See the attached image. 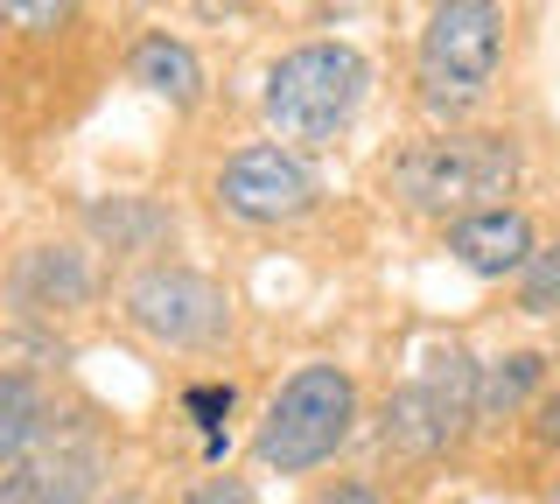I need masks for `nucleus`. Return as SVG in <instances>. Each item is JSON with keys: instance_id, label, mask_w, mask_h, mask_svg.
<instances>
[{"instance_id": "f8f14e48", "label": "nucleus", "mask_w": 560, "mask_h": 504, "mask_svg": "<svg viewBox=\"0 0 560 504\" xmlns=\"http://www.w3.org/2000/svg\"><path fill=\"white\" fill-rule=\"evenodd\" d=\"M35 427H43V399H35V386L22 372H0V477L28 456Z\"/></svg>"}, {"instance_id": "2eb2a0df", "label": "nucleus", "mask_w": 560, "mask_h": 504, "mask_svg": "<svg viewBox=\"0 0 560 504\" xmlns=\"http://www.w3.org/2000/svg\"><path fill=\"white\" fill-rule=\"evenodd\" d=\"M183 504H253V491H245L238 477H210V483H197Z\"/></svg>"}, {"instance_id": "7ed1b4c3", "label": "nucleus", "mask_w": 560, "mask_h": 504, "mask_svg": "<svg viewBox=\"0 0 560 504\" xmlns=\"http://www.w3.org/2000/svg\"><path fill=\"white\" fill-rule=\"evenodd\" d=\"M504 63V8L498 0H442L420 28V106L463 119L477 113Z\"/></svg>"}, {"instance_id": "39448f33", "label": "nucleus", "mask_w": 560, "mask_h": 504, "mask_svg": "<svg viewBox=\"0 0 560 504\" xmlns=\"http://www.w3.org/2000/svg\"><path fill=\"white\" fill-rule=\"evenodd\" d=\"M477 358L442 351L420 364V378H407L393 399H385V448L399 456H442L469 434L477 421Z\"/></svg>"}, {"instance_id": "1a4fd4ad", "label": "nucleus", "mask_w": 560, "mask_h": 504, "mask_svg": "<svg viewBox=\"0 0 560 504\" xmlns=\"http://www.w3.org/2000/svg\"><path fill=\"white\" fill-rule=\"evenodd\" d=\"M448 253L463 259L477 281H504V273H525V259H533V224H525V211H512V203L469 211V218L448 224Z\"/></svg>"}, {"instance_id": "f257e3e1", "label": "nucleus", "mask_w": 560, "mask_h": 504, "mask_svg": "<svg viewBox=\"0 0 560 504\" xmlns=\"http://www.w3.org/2000/svg\"><path fill=\"white\" fill-rule=\"evenodd\" d=\"M518 176V148L504 133H434L413 141L393 162V189L428 218H469V211H498V197Z\"/></svg>"}, {"instance_id": "ddd939ff", "label": "nucleus", "mask_w": 560, "mask_h": 504, "mask_svg": "<svg viewBox=\"0 0 560 504\" xmlns=\"http://www.w3.org/2000/svg\"><path fill=\"white\" fill-rule=\"evenodd\" d=\"M518 302L525 316H560V246H533L518 273Z\"/></svg>"}, {"instance_id": "aec40b11", "label": "nucleus", "mask_w": 560, "mask_h": 504, "mask_svg": "<svg viewBox=\"0 0 560 504\" xmlns=\"http://www.w3.org/2000/svg\"><path fill=\"white\" fill-rule=\"evenodd\" d=\"M553 504H560V491H553Z\"/></svg>"}, {"instance_id": "6ab92c4d", "label": "nucleus", "mask_w": 560, "mask_h": 504, "mask_svg": "<svg viewBox=\"0 0 560 504\" xmlns=\"http://www.w3.org/2000/svg\"><path fill=\"white\" fill-rule=\"evenodd\" d=\"M113 504H140V497H113Z\"/></svg>"}, {"instance_id": "20e7f679", "label": "nucleus", "mask_w": 560, "mask_h": 504, "mask_svg": "<svg viewBox=\"0 0 560 504\" xmlns=\"http://www.w3.org/2000/svg\"><path fill=\"white\" fill-rule=\"evenodd\" d=\"M364 84L372 71L350 43H302L267 71V119L280 141H337L364 106Z\"/></svg>"}, {"instance_id": "f03ea898", "label": "nucleus", "mask_w": 560, "mask_h": 504, "mask_svg": "<svg viewBox=\"0 0 560 504\" xmlns=\"http://www.w3.org/2000/svg\"><path fill=\"white\" fill-rule=\"evenodd\" d=\"M358 427V386H350L343 364H302L273 399L267 421L253 434L259 469H280V477H302V469H323Z\"/></svg>"}, {"instance_id": "0eeeda50", "label": "nucleus", "mask_w": 560, "mask_h": 504, "mask_svg": "<svg viewBox=\"0 0 560 504\" xmlns=\"http://www.w3.org/2000/svg\"><path fill=\"white\" fill-rule=\"evenodd\" d=\"M315 197H323V183H315V168L294 148L259 141V148H238L218 168V203L238 224H294L315 211Z\"/></svg>"}, {"instance_id": "9d476101", "label": "nucleus", "mask_w": 560, "mask_h": 504, "mask_svg": "<svg viewBox=\"0 0 560 504\" xmlns=\"http://www.w3.org/2000/svg\"><path fill=\"white\" fill-rule=\"evenodd\" d=\"M133 84H148L154 98H168V106H197L203 92V63L189 57V43L175 36H148L133 49Z\"/></svg>"}, {"instance_id": "f3484780", "label": "nucleus", "mask_w": 560, "mask_h": 504, "mask_svg": "<svg viewBox=\"0 0 560 504\" xmlns=\"http://www.w3.org/2000/svg\"><path fill=\"white\" fill-rule=\"evenodd\" d=\"M189 413H232V386H203V392H189Z\"/></svg>"}, {"instance_id": "6e6552de", "label": "nucleus", "mask_w": 560, "mask_h": 504, "mask_svg": "<svg viewBox=\"0 0 560 504\" xmlns=\"http://www.w3.org/2000/svg\"><path fill=\"white\" fill-rule=\"evenodd\" d=\"M92 491H98V448L92 442L28 448L0 477V504H92Z\"/></svg>"}, {"instance_id": "4468645a", "label": "nucleus", "mask_w": 560, "mask_h": 504, "mask_svg": "<svg viewBox=\"0 0 560 504\" xmlns=\"http://www.w3.org/2000/svg\"><path fill=\"white\" fill-rule=\"evenodd\" d=\"M70 8H78V0H0V22H8V28H28V36H43V28H57Z\"/></svg>"}, {"instance_id": "a211bd4d", "label": "nucleus", "mask_w": 560, "mask_h": 504, "mask_svg": "<svg viewBox=\"0 0 560 504\" xmlns=\"http://www.w3.org/2000/svg\"><path fill=\"white\" fill-rule=\"evenodd\" d=\"M539 434H547V442H553V448H560V392H553V399H547V421H539Z\"/></svg>"}, {"instance_id": "dca6fc26", "label": "nucleus", "mask_w": 560, "mask_h": 504, "mask_svg": "<svg viewBox=\"0 0 560 504\" xmlns=\"http://www.w3.org/2000/svg\"><path fill=\"white\" fill-rule=\"evenodd\" d=\"M315 504H385V497L372 491V483H337V491H323Z\"/></svg>"}, {"instance_id": "9b49d317", "label": "nucleus", "mask_w": 560, "mask_h": 504, "mask_svg": "<svg viewBox=\"0 0 560 504\" xmlns=\"http://www.w3.org/2000/svg\"><path fill=\"white\" fill-rule=\"evenodd\" d=\"M539 372H547V358H539V351H512V358L483 364V372H477V421L518 413V407H525V392L539 386Z\"/></svg>"}, {"instance_id": "423d86ee", "label": "nucleus", "mask_w": 560, "mask_h": 504, "mask_svg": "<svg viewBox=\"0 0 560 504\" xmlns=\"http://www.w3.org/2000/svg\"><path fill=\"white\" fill-rule=\"evenodd\" d=\"M127 323L140 337L168 343V351H203V343L224 337L232 302H224L218 281H203V273H189V267H154L127 288Z\"/></svg>"}]
</instances>
